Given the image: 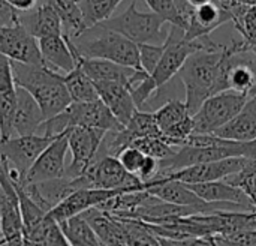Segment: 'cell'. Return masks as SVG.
<instances>
[{
    "instance_id": "cell-1",
    "label": "cell",
    "mask_w": 256,
    "mask_h": 246,
    "mask_svg": "<svg viewBox=\"0 0 256 246\" xmlns=\"http://www.w3.org/2000/svg\"><path fill=\"white\" fill-rule=\"evenodd\" d=\"M224 44L216 50H204L194 53L178 72L184 86V104L194 116L200 107L213 95L226 92V83L222 71Z\"/></svg>"
},
{
    "instance_id": "cell-2",
    "label": "cell",
    "mask_w": 256,
    "mask_h": 246,
    "mask_svg": "<svg viewBox=\"0 0 256 246\" xmlns=\"http://www.w3.org/2000/svg\"><path fill=\"white\" fill-rule=\"evenodd\" d=\"M12 75L16 87L24 89L40 107L45 120L63 113L72 99L63 81V75L45 65H27L12 62Z\"/></svg>"
},
{
    "instance_id": "cell-3",
    "label": "cell",
    "mask_w": 256,
    "mask_h": 246,
    "mask_svg": "<svg viewBox=\"0 0 256 246\" xmlns=\"http://www.w3.org/2000/svg\"><path fill=\"white\" fill-rule=\"evenodd\" d=\"M69 41L72 42L80 57L102 59L126 68L142 71L138 45L123 35L105 29L99 24L86 29L80 36Z\"/></svg>"
},
{
    "instance_id": "cell-4",
    "label": "cell",
    "mask_w": 256,
    "mask_h": 246,
    "mask_svg": "<svg viewBox=\"0 0 256 246\" xmlns=\"http://www.w3.org/2000/svg\"><path fill=\"white\" fill-rule=\"evenodd\" d=\"M165 21L154 12H141L136 8V0H132L124 12L111 17L110 20L100 23L99 26L110 29L130 39L136 45L140 44H154L160 45L165 42L166 35H164L162 27Z\"/></svg>"
},
{
    "instance_id": "cell-5",
    "label": "cell",
    "mask_w": 256,
    "mask_h": 246,
    "mask_svg": "<svg viewBox=\"0 0 256 246\" xmlns=\"http://www.w3.org/2000/svg\"><path fill=\"white\" fill-rule=\"evenodd\" d=\"M76 189L94 188V189H146V183L136 176L128 173L120 161L114 156H98L90 168L76 179H72Z\"/></svg>"
},
{
    "instance_id": "cell-6",
    "label": "cell",
    "mask_w": 256,
    "mask_h": 246,
    "mask_svg": "<svg viewBox=\"0 0 256 246\" xmlns=\"http://www.w3.org/2000/svg\"><path fill=\"white\" fill-rule=\"evenodd\" d=\"M248 99L249 96L232 90L213 95L192 116L195 134L213 135L242 111Z\"/></svg>"
},
{
    "instance_id": "cell-7",
    "label": "cell",
    "mask_w": 256,
    "mask_h": 246,
    "mask_svg": "<svg viewBox=\"0 0 256 246\" xmlns=\"http://www.w3.org/2000/svg\"><path fill=\"white\" fill-rule=\"evenodd\" d=\"M237 156H242L240 143L228 141L216 137L212 146H183L177 149L172 156L159 161L158 174L174 173L194 165H200L212 161H220L226 158H237Z\"/></svg>"
},
{
    "instance_id": "cell-8",
    "label": "cell",
    "mask_w": 256,
    "mask_h": 246,
    "mask_svg": "<svg viewBox=\"0 0 256 246\" xmlns=\"http://www.w3.org/2000/svg\"><path fill=\"white\" fill-rule=\"evenodd\" d=\"M108 132L93 128L75 126L68 131V144L72 162L66 167V177H81L99 155V149Z\"/></svg>"
},
{
    "instance_id": "cell-9",
    "label": "cell",
    "mask_w": 256,
    "mask_h": 246,
    "mask_svg": "<svg viewBox=\"0 0 256 246\" xmlns=\"http://www.w3.org/2000/svg\"><path fill=\"white\" fill-rule=\"evenodd\" d=\"M141 189L128 188V189H94V188H84L72 192L66 197L60 204H57L52 210L48 212V216L56 221L58 225L69 221L70 218L80 216L90 209H96L104 203L128 192H136Z\"/></svg>"
},
{
    "instance_id": "cell-10",
    "label": "cell",
    "mask_w": 256,
    "mask_h": 246,
    "mask_svg": "<svg viewBox=\"0 0 256 246\" xmlns=\"http://www.w3.org/2000/svg\"><path fill=\"white\" fill-rule=\"evenodd\" d=\"M56 138L57 137L36 134L0 140V155H3L8 159L10 168L18 173L21 180H24L30 167Z\"/></svg>"
},
{
    "instance_id": "cell-11",
    "label": "cell",
    "mask_w": 256,
    "mask_h": 246,
    "mask_svg": "<svg viewBox=\"0 0 256 246\" xmlns=\"http://www.w3.org/2000/svg\"><path fill=\"white\" fill-rule=\"evenodd\" d=\"M248 158H226L220 161H212L200 165H194L189 168H183L174 173H166V174H156L153 179H165V180H176L182 182L184 185H195V183H208V182H218V180H225L226 177L238 173ZM152 179V180H153Z\"/></svg>"
},
{
    "instance_id": "cell-12",
    "label": "cell",
    "mask_w": 256,
    "mask_h": 246,
    "mask_svg": "<svg viewBox=\"0 0 256 246\" xmlns=\"http://www.w3.org/2000/svg\"><path fill=\"white\" fill-rule=\"evenodd\" d=\"M69 152L68 132L58 135L34 161L27 171L22 183L34 185L50 180H57L66 176V155Z\"/></svg>"
},
{
    "instance_id": "cell-13",
    "label": "cell",
    "mask_w": 256,
    "mask_h": 246,
    "mask_svg": "<svg viewBox=\"0 0 256 246\" xmlns=\"http://www.w3.org/2000/svg\"><path fill=\"white\" fill-rule=\"evenodd\" d=\"M0 54L12 62L27 65H44L38 39L20 23L12 27L0 26Z\"/></svg>"
},
{
    "instance_id": "cell-14",
    "label": "cell",
    "mask_w": 256,
    "mask_h": 246,
    "mask_svg": "<svg viewBox=\"0 0 256 246\" xmlns=\"http://www.w3.org/2000/svg\"><path fill=\"white\" fill-rule=\"evenodd\" d=\"M63 114L68 120L69 129L82 126L100 129L105 132H117L124 128L117 122V119L100 99L93 102H72L63 111Z\"/></svg>"
},
{
    "instance_id": "cell-15",
    "label": "cell",
    "mask_w": 256,
    "mask_h": 246,
    "mask_svg": "<svg viewBox=\"0 0 256 246\" xmlns=\"http://www.w3.org/2000/svg\"><path fill=\"white\" fill-rule=\"evenodd\" d=\"M230 21H232L231 14L219 8L214 2L195 8L184 21V39L196 41L210 38L212 32Z\"/></svg>"
},
{
    "instance_id": "cell-16",
    "label": "cell",
    "mask_w": 256,
    "mask_h": 246,
    "mask_svg": "<svg viewBox=\"0 0 256 246\" xmlns=\"http://www.w3.org/2000/svg\"><path fill=\"white\" fill-rule=\"evenodd\" d=\"M78 65L82 68V71L87 74V77L93 83H122L128 86V89L146 72L126 68L108 60L102 59H78Z\"/></svg>"
},
{
    "instance_id": "cell-17",
    "label": "cell",
    "mask_w": 256,
    "mask_h": 246,
    "mask_svg": "<svg viewBox=\"0 0 256 246\" xmlns=\"http://www.w3.org/2000/svg\"><path fill=\"white\" fill-rule=\"evenodd\" d=\"M16 102V86L12 75L10 60L0 54V140L15 137L14 111Z\"/></svg>"
},
{
    "instance_id": "cell-18",
    "label": "cell",
    "mask_w": 256,
    "mask_h": 246,
    "mask_svg": "<svg viewBox=\"0 0 256 246\" xmlns=\"http://www.w3.org/2000/svg\"><path fill=\"white\" fill-rule=\"evenodd\" d=\"M39 51L44 60V65L54 69V71H64L69 74L78 65V53L75 51L72 42L64 36H48L38 41Z\"/></svg>"
},
{
    "instance_id": "cell-19",
    "label": "cell",
    "mask_w": 256,
    "mask_h": 246,
    "mask_svg": "<svg viewBox=\"0 0 256 246\" xmlns=\"http://www.w3.org/2000/svg\"><path fill=\"white\" fill-rule=\"evenodd\" d=\"M99 99L122 126H126L138 111L128 86L122 83H94Z\"/></svg>"
},
{
    "instance_id": "cell-20",
    "label": "cell",
    "mask_w": 256,
    "mask_h": 246,
    "mask_svg": "<svg viewBox=\"0 0 256 246\" xmlns=\"http://www.w3.org/2000/svg\"><path fill=\"white\" fill-rule=\"evenodd\" d=\"M20 24L38 41L48 36L63 35V26L58 14L44 3H38L30 11L20 12Z\"/></svg>"
},
{
    "instance_id": "cell-21",
    "label": "cell",
    "mask_w": 256,
    "mask_h": 246,
    "mask_svg": "<svg viewBox=\"0 0 256 246\" xmlns=\"http://www.w3.org/2000/svg\"><path fill=\"white\" fill-rule=\"evenodd\" d=\"M45 123V116L38 102L21 87H16V102L14 111V134L16 137L36 135Z\"/></svg>"
},
{
    "instance_id": "cell-22",
    "label": "cell",
    "mask_w": 256,
    "mask_h": 246,
    "mask_svg": "<svg viewBox=\"0 0 256 246\" xmlns=\"http://www.w3.org/2000/svg\"><path fill=\"white\" fill-rule=\"evenodd\" d=\"M218 138L236 141V143H249L256 140V101L249 98L242 111L225 126L213 134Z\"/></svg>"
},
{
    "instance_id": "cell-23",
    "label": "cell",
    "mask_w": 256,
    "mask_h": 246,
    "mask_svg": "<svg viewBox=\"0 0 256 246\" xmlns=\"http://www.w3.org/2000/svg\"><path fill=\"white\" fill-rule=\"evenodd\" d=\"M190 191H194L202 201L206 203H226L248 207L255 212L249 198L236 186L226 183L225 180L208 182V183H195L186 185Z\"/></svg>"
},
{
    "instance_id": "cell-24",
    "label": "cell",
    "mask_w": 256,
    "mask_h": 246,
    "mask_svg": "<svg viewBox=\"0 0 256 246\" xmlns=\"http://www.w3.org/2000/svg\"><path fill=\"white\" fill-rule=\"evenodd\" d=\"M63 81L72 102H93L99 99L94 83L87 77L80 65H76V68L69 74L63 75Z\"/></svg>"
},
{
    "instance_id": "cell-25",
    "label": "cell",
    "mask_w": 256,
    "mask_h": 246,
    "mask_svg": "<svg viewBox=\"0 0 256 246\" xmlns=\"http://www.w3.org/2000/svg\"><path fill=\"white\" fill-rule=\"evenodd\" d=\"M60 228L70 246H102L98 234L82 215L60 224Z\"/></svg>"
},
{
    "instance_id": "cell-26",
    "label": "cell",
    "mask_w": 256,
    "mask_h": 246,
    "mask_svg": "<svg viewBox=\"0 0 256 246\" xmlns=\"http://www.w3.org/2000/svg\"><path fill=\"white\" fill-rule=\"evenodd\" d=\"M123 0H80L78 6L82 14L86 27H94L110 20Z\"/></svg>"
},
{
    "instance_id": "cell-27",
    "label": "cell",
    "mask_w": 256,
    "mask_h": 246,
    "mask_svg": "<svg viewBox=\"0 0 256 246\" xmlns=\"http://www.w3.org/2000/svg\"><path fill=\"white\" fill-rule=\"evenodd\" d=\"M192 114L189 113L186 104L183 101H178V99H170L159 110L154 111V119H156V123H158L160 134H164L165 131H168L174 125L186 120Z\"/></svg>"
},
{
    "instance_id": "cell-28",
    "label": "cell",
    "mask_w": 256,
    "mask_h": 246,
    "mask_svg": "<svg viewBox=\"0 0 256 246\" xmlns=\"http://www.w3.org/2000/svg\"><path fill=\"white\" fill-rule=\"evenodd\" d=\"M24 243L26 246H70L60 225L50 216H46L44 224L28 239H26Z\"/></svg>"
},
{
    "instance_id": "cell-29",
    "label": "cell",
    "mask_w": 256,
    "mask_h": 246,
    "mask_svg": "<svg viewBox=\"0 0 256 246\" xmlns=\"http://www.w3.org/2000/svg\"><path fill=\"white\" fill-rule=\"evenodd\" d=\"M226 183L238 188L252 203L256 212V159H248L244 167L225 179Z\"/></svg>"
},
{
    "instance_id": "cell-30",
    "label": "cell",
    "mask_w": 256,
    "mask_h": 246,
    "mask_svg": "<svg viewBox=\"0 0 256 246\" xmlns=\"http://www.w3.org/2000/svg\"><path fill=\"white\" fill-rule=\"evenodd\" d=\"M132 147L141 150L146 156L154 158L158 161L168 159L176 153L177 149L171 147L168 143L162 140V137H147V138H140L132 143Z\"/></svg>"
},
{
    "instance_id": "cell-31",
    "label": "cell",
    "mask_w": 256,
    "mask_h": 246,
    "mask_svg": "<svg viewBox=\"0 0 256 246\" xmlns=\"http://www.w3.org/2000/svg\"><path fill=\"white\" fill-rule=\"evenodd\" d=\"M152 12L159 15L164 21H168L171 26H178L184 29V21L178 11L176 0H144Z\"/></svg>"
},
{
    "instance_id": "cell-32",
    "label": "cell",
    "mask_w": 256,
    "mask_h": 246,
    "mask_svg": "<svg viewBox=\"0 0 256 246\" xmlns=\"http://www.w3.org/2000/svg\"><path fill=\"white\" fill-rule=\"evenodd\" d=\"M238 33L243 36V41L252 48L256 47V6L244 11L237 20L232 21Z\"/></svg>"
},
{
    "instance_id": "cell-33",
    "label": "cell",
    "mask_w": 256,
    "mask_h": 246,
    "mask_svg": "<svg viewBox=\"0 0 256 246\" xmlns=\"http://www.w3.org/2000/svg\"><path fill=\"white\" fill-rule=\"evenodd\" d=\"M140 50V63H141V69L152 75L156 69V66L160 62V57L164 54V44L160 45H154V44H140L138 45Z\"/></svg>"
},
{
    "instance_id": "cell-34",
    "label": "cell",
    "mask_w": 256,
    "mask_h": 246,
    "mask_svg": "<svg viewBox=\"0 0 256 246\" xmlns=\"http://www.w3.org/2000/svg\"><path fill=\"white\" fill-rule=\"evenodd\" d=\"M158 90V86L156 83L153 81L152 75L148 74H144L141 78H138L130 87H129V92L132 95V99L136 105V108L140 110L148 99L150 96Z\"/></svg>"
},
{
    "instance_id": "cell-35",
    "label": "cell",
    "mask_w": 256,
    "mask_h": 246,
    "mask_svg": "<svg viewBox=\"0 0 256 246\" xmlns=\"http://www.w3.org/2000/svg\"><path fill=\"white\" fill-rule=\"evenodd\" d=\"M117 159L120 161V164L123 165V168L128 173L138 177V173H140V168H141V165H142V162L146 159V155L141 150L130 146V147H126L123 152H120Z\"/></svg>"
},
{
    "instance_id": "cell-36",
    "label": "cell",
    "mask_w": 256,
    "mask_h": 246,
    "mask_svg": "<svg viewBox=\"0 0 256 246\" xmlns=\"http://www.w3.org/2000/svg\"><path fill=\"white\" fill-rule=\"evenodd\" d=\"M218 246H256V231H240L213 236Z\"/></svg>"
},
{
    "instance_id": "cell-37",
    "label": "cell",
    "mask_w": 256,
    "mask_h": 246,
    "mask_svg": "<svg viewBox=\"0 0 256 246\" xmlns=\"http://www.w3.org/2000/svg\"><path fill=\"white\" fill-rule=\"evenodd\" d=\"M213 2L224 11L230 12L232 21L237 20L240 15H243L246 9L256 6V0H213Z\"/></svg>"
},
{
    "instance_id": "cell-38",
    "label": "cell",
    "mask_w": 256,
    "mask_h": 246,
    "mask_svg": "<svg viewBox=\"0 0 256 246\" xmlns=\"http://www.w3.org/2000/svg\"><path fill=\"white\" fill-rule=\"evenodd\" d=\"M18 23H20V12L8 0H0V26L12 27Z\"/></svg>"
},
{
    "instance_id": "cell-39",
    "label": "cell",
    "mask_w": 256,
    "mask_h": 246,
    "mask_svg": "<svg viewBox=\"0 0 256 246\" xmlns=\"http://www.w3.org/2000/svg\"><path fill=\"white\" fill-rule=\"evenodd\" d=\"M159 246H218L214 237H192L184 240H168V239H158Z\"/></svg>"
},
{
    "instance_id": "cell-40",
    "label": "cell",
    "mask_w": 256,
    "mask_h": 246,
    "mask_svg": "<svg viewBox=\"0 0 256 246\" xmlns=\"http://www.w3.org/2000/svg\"><path fill=\"white\" fill-rule=\"evenodd\" d=\"M159 171V161L154 159V158H150V156H146L141 168H140V173H138V179L144 183L150 182Z\"/></svg>"
},
{
    "instance_id": "cell-41",
    "label": "cell",
    "mask_w": 256,
    "mask_h": 246,
    "mask_svg": "<svg viewBox=\"0 0 256 246\" xmlns=\"http://www.w3.org/2000/svg\"><path fill=\"white\" fill-rule=\"evenodd\" d=\"M18 12H26L38 5V0H8Z\"/></svg>"
},
{
    "instance_id": "cell-42",
    "label": "cell",
    "mask_w": 256,
    "mask_h": 246,
    "mask_svg": "<svg viewBox=\"0 0 256 246\" xmlns=\"http://www.w3.org/2000/svg\"><path fill=\"white\" fill-rule=\"evenodd\" d=\"M242 156L248 159H256V140L249 143H240Z\"/></svg>"
},
{
    "instance_id": "cell-43",
    "label": "cell",
    "mask_w": 256,
    "mask_h": 246,
    "mask_svg": "<svg viewBox=\"0 0 256 246\" xmlns=\"http://www.w3.org/2000/svg\"><path fill=\"white\" fill-rule=\"evenodd\" d=\"M188 2V5L190 6V8H200V6H204V5H208V3H212L213 0H186Z\"/></svg>"
},
{
    "instance_id": "cell-44",
    "label": "cell",
    "mask_w": 256,
    "mask_h": 246,
    "mask_svg": "<svg viewBox=\"0 0 256 246\" xmlns=\"http://www.w3.org/2000/svg\"><path fill=\"white\" fill-rule=\"evenodd\" d=\"M249 98H252V99H255L256 101V86L254 87V90H252V93L249 95Z\"/></svg>"
},
{
    "instance_id": "cell-45",
    "label": "cell",
    "mask_w": 256,
    "mask_h": 246,
    "mask_svg": "<svg viewBox=\"0 0 256 246\" xmlns=\"http://www.w3.org/2000/svg\"><path fill=\"white\" fill-rule=\"evenodd\" d=\"M250 50H252V51H254V53H255V56H256V47H252V48H250Z\"/></svg>"
},
{
    "instance_id": "cell-46",
    "label": "cell",
    "mask_w": 256,
    "mask_h": 246,
    "mask_svg": "<svg viewBox=\"0 0 256 246\" xmlns=\"http://www.w3.org/2000/svg\"><path fill=\"white\" fill-rule=\"evenodd\" d=\"M102 246H105V245H102Z\"/></svg>"
}]
</instances>
